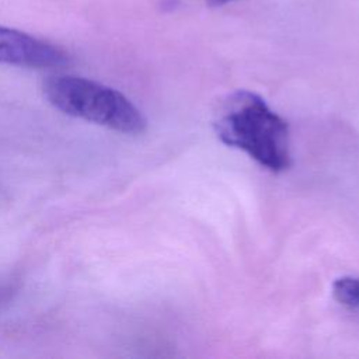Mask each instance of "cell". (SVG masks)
<instances>
[{
  "label": "cell",
  "mask_w": 359,
  "mask_h": 359,
  "mask_svg": "<svg viewBox=\"0 0 359 359\" xmlns=\"http://www.w3.org/2000/svg\"><path fill=\"white\" fill-rule=\"evenodd\" d=\"M213 129L224 144L245 151L273 172L290 167L289 126L252 91L223 97L213 112Z\"/></svg>",
  "instance_id": "cell-1"
},
{
  "label": "cell",
  "mask_w": 359,
  "mask_h": 359,
  "mask_svg": "<svg viewBox=\"0 0 359 359\" xmlns=\"http://www.w3.org/2000/svg\"><path fill=\"white\" fill-rule=\"evenodd\" d=\"M42 90L48 102L66 115L126 135H139L146 130L147 121L130 100L98 81L56 74L43 81Z\"/></svg>",
  "instance_id": "cell-2"
},
{
  "label": "cell",
  "mask_w": 359,
  "mask_h": 359,
  "mask_svg": "<svg viewBox=\"0 0 359 359\" xmlns=\"http://www.w3.org/2000/svg\"><path fill=\"white\" fill-rule=\"evenodd\" d=\"M60 46L15 28L0 25V63L31 69H56L69 65Z\"/></svg>",
  "instance_id": "cell-3"
},
{
  "label": "cell",
  "mask_w": 359,
  "mask_h": 359,
  "mask_svg": "<svg viewBox=\"0 0 359 359\" xmlns=\"http://www.w3.org/2000/svg\"><path fill=\"white\" fill-rule=\"evenodd\" d=\"M332 296L344 306L359 309V278L342 276L334 280Z\"/></svg>",
  "instance_id": "cell-4"
},
{
  "label": "cell",
  "mask_w": 359,
  "mask_h": 359,
  "mask_svg": "<svg viewBox=\"0 0 359 359\" xmlns=\"http://www.w3.org/2000/svg\"><path fill=\"white\" fill-rule=\"evenodd\" d=\"M209 6H224L227 3H233V1H237V0H205Z\"/></svg>",
  "instance_id": "cell-5"
}]
</instances>
